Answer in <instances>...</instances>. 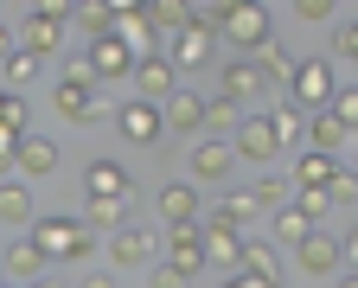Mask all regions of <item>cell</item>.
<instances>
[{
  "instance_id": "1",
  "label": "cell",
  "mask_w": 358,
  "mask_h": 288,
  "mask_svg": "<svg viewBox=\"0 0 358 288\" xmlns=\"http://www.w3.org/2000/svg\"><path fill=\"white\" fill-rule=\"evenodd\" d=\"M32 244L45 250V263H83L96 250V231L77 224V218H38L32 224Z\"/></svg>"
},
{
  "instance_id": "2",
  "label": "cell",
  "mask_w": 358,
  "mask_h": 288,
  "mask_svg": "<svg viewBox=\"0 0 358 288\" xmlns=\"http://www.w3.org/2000/svg\"><path fill=\"white\" fill-rule=\"evenodd\" d=\"M71 13H77V7H64V0H38V7H26L20 45H26L32 58H52L58 45H64V32H71Z\"/></svg>"
},
{
  "instance_id": "3",
  "label": "cell",
  "mask_w": 358,
  "mask_h": 288,
  "mask_svg": "<svg viewBox=\"0 0 358 288\" xmlns=\"http://www.w3.org/2000/svg\"><path fill=\"white\" fill-rule=\"evenodd\" d=\"M224 39H231L243 58H256L262 45L275 39V20H268V7H256V0H224Z\"/></svg>"
},
{
  "instance_id": "4",
  "label": "cell",
  "mask_w": 358,
  "mask_h": 288,
  "mask_svg": "<svg viewBox=\"0 0 358 288\" xmlns=\"http://www.w3.org/2000/svg\"><path fill=\"white\" fill-rule=\"evenodd\" d=\"M333 96H339L333 58H301V64H294V77H288V103H301L307 116H320V109H333Z\"/></svg>"
},
{
  "instance_id": "5",
  "label": "cell",
  "mask_w": 358,
  "mask_h": 288,
  "mask_svg": "<svg viewBox=\"0 0 358 288\" xmlns=\"http://www.w3.org/2000/svg\"><path fill=\"white\" fill-rule=\"evenodd\" d=\"M115 135L128 141V148H160L173 128H166V109L160 103H141V96H134V103L115 109Z\"/></svg>"
},
{
  "instance_id": "6",
  "label": "cell",
  "mask_w": 358,
  "mask_h": 288,
  "mask_svg": "<svg viewBox=\"0 0 358 288\" xmlns=\"http://www.w3.org/2000/svg\"><path fill=\"white\" fill-rule=\"evenodd\" d=\"M179 90H186V83H179L173 52H154V58H141V64H134V96H141V103H173Z\"/></svg>"
},
{
  "instance_id": "7",
  "label": "cell",
  "mask_w": 358,
  "mask_h": 288,
  "mask_svg": "<svg viewBox=\"0 0 358 288\" xmlns=\"http://www.w3.org/2000/svg\"><path fill=\"white\" fill-rule=\"evenodd\" d=\"M268 90H275V83L262 77L256 58H231V64H217V96H231L237 109H250L256 96H268Z\"/></svg>"
},
{
  "instance_id": "8",
  "label": "cell",
  "mask_w": 358,
  "mask_h": 288,
  "mask_svg": "<svg viewBox=\"0 0 358 288\" xmlns=\"http://www.w3.org/2000/svg\"><path fill=\"white\" fill-rule=\"evenodd\" d=\"M231 148H237V160L268 167V160L282 154V135H275V122H268V116H243V128L231 135Z\"/></svg>"
},
{
  "instance_id": "9",
  "label": "cell",
  "mask_w": 358,
  "mask_h": 288,
  "mask_svg": "<svg viewBox=\"0 0 358 288\" xmlns=\"http://www.w3.org/2000/svg\"><path fill=\"white\" fill-rule=\"evenodd\" d=\"M205 237H211L205 218H199V224H166V263L186 269L192 282H199V269H211V263H205Z\"/></svg>"
},
{
  "instance_id": "10",
  "label": "cell",
  "mask_w": 358,
  "mask_h": 288,
  "mask_svg": "<svg viewBox=\"0 0 358 288\" xmlns=\"http://www.w3.org/2000/svg\"><path fill=\"white\" fill-rule=\"evenodd\" d=\"M217 39H224V32H217V26H211V20H205V13L192 7V26L173 39V64H179V71H192V64H211Z\"/></svg>"
},
{
  "instance_id": "11",
  "label": "cell",
  "mask_w": 358,
  "mask_h": 288,
  "mask_svg": "<svg viewBox=\"0 0 358 288\" xmlns=\"http://www.w3.org/2000/svg\"><path fill=\"white\" fill-rule=\"evenodd\" d=\"M115 39L128 45V52L134 58H154V20H148V7H141V0H115Z\"/></svg>"
},
{
  "instance_id": "12",
  "label": "cell",
  "mask_w": 358,
  "mask_h": 288,
  "mask_svg": "<svg viewBox=\"0 0 358 288\" xmlns=\"http://www.w3.org/2000/svg\"><path fill=\"white\" fill-rule=\"evenodd\" d=\"M192 186H224V179H231V167H237V148H231V141H199V148H192Z\"/></svg>"
},
{
  "instance_id": "13",
  "label": "cell",
  "mask_w": 358,
  "mask_h": 288,
  "mask_svg": "<svg viewBox=\"0 0 358 288\" xmlns=\"http://www.w3.org/2000/svg\"><path fill=\"white\" fill-rule=\"evenodd\" d=\"M90 199H134V179L122 160H90L83 167V205Z\"/></svg>"
},
{
  "instance_id": "14",
  "label": "cell",
  "mask_w": 358,
  "mask_h": 288,
  "mask_svg": "<svg viewBox=\"0 0 358 288\" xmlns=\"http://www.w3.org/2000/svg\"><path fill=\"white\" fill-rule=\"evenodd\" d=\"M339 263H345V237H327V231H313L307 244L294 250L301 275H339Z\"/></svg>"
},
{
  "instance_id": "15",
  "label": "cell",
  "mask_w": 358,
  "mask_h": 288,
  "mask_svg": "<svg viewBox=\"0 0 358 288\" xmlns=\"http://www.w3.org/2000/svg\"><path fill=\"white\" fill-rule=\"evenodd\" d=\"M154 250H160V237L141 231V224H122V231L109 237V263H115V269H141V263H154Z\"/></svg>"
},
{
  "instance_id": "16",
  "label": "cell",
  "mask_w": 358,
  "mask_h": 288,
  "mask_svg": "<svg viewBox=\"0 0 358 288\" xmlns=\"http://www.w3.org/2000/svg\"><path fill=\"white\" fill-rule=\"evenodd\" d=\"M154 212L166 218V224H199L205 212H199V186L192 179H166L160 192H154Z\"/></svg>"
},
{
  "instance_id": "17",
  "label": "cell",
  "mask_w": 358,
  "mask_h": 288,
  "mask_svg": "<svg viewBox=\"0 0 358 288\" xmlns=\"http://www.w3.org/2000/svg\"><path fill=\"white\" fill-rule=\"evenodd\" d=\"M166 109V128L173 135H199L205 141V122H211V96H199V90H179L173 103H160Z\"/></svg>"
},
{
  "instance_id": "18",
  "label": "cell",
  "mask_w": 358,
  "mask_h": 288,
  "mask_svg": "<svg viewBox=\"0 0 358 288\" xmlns=\"http://www.w3.org/2000/svg\"><path fill=\"white\" fill-rule=\"evenodd\" d=\"M0 167H7V179H45V173H52L58 167V141H26V148L13 154V160H0Z\"/></svg>"
},
{
  "instance_id": "19",
  "label": "cell",
  "mask_w": 358,
  "mask_h": 288,
  "mask_svg": "<svg viewBox=\"0 0 358 288\" xmlns=\"http://www.w3.org/2000/svg\"><path fill=\"white\" fill-rule=\"evenodd\" d=\"M90 64H96V83H122V77L134 83V64L141 58H134L122 39H103V45H90Z\"/></svg>"
},
{
  "instance_id": "20",
  "label": "cell",
  "mask_w": 358,
  "mask_h": 288,
  "mask_svg": "<svg viewBox=\"0 0 358 288\" xmlns=\"http://www.w3.org/2000/svg\"><path fill=\"white\" fill-rule=\"evenodd\" d=\"M250 218H262L250 192H224V199L205 212V224H211V231H237V237H250Z\"/></svg>"
},
{
  "instance_id": "21",
  "label": "cell",
  "mask_w": 358,
  "mask_h": 288,
  "mask_svg": "<svg viewBox=\"0 0 358 288\" xmlns=\"http://www.w3.org/2000/svg\"><path fill=\"white\" fill-rule=\"evenodd\" d=\"M243 275H256V282H275L282 288V244H275V237H250V244H243Z\"/></svg>"
},
{
  "instance_id": "22",
  "label": "cell",
  "mask_w": 358,
  "mask_h": 288,
  "mask_svg": "<svg viewBox=\"0 0 358 288\" xmlns=\"http://www.w3.org/2000/svg\"><path fill=\"white\" fill-rule=\"evenodd\" d=\"M71 26L90 39V45H103V39H115V0H83V7L71 13Z\"/></svg>"
},
{
  "instance_id": "23",
  "label": "cell",
  "mask_w": 358,
  "mask_h": 288,
  "mask_svg": "<svg viewBox=\"0 0 358 288\" xmlns=\"http://www.w3.org/2000/svg\"><path fill=\"white\" fill-rule=\"evenodd\" d=\"M45 269H52V263H45V250L32 244V237H20V244H7V282H45Z\"/></svg>"
},
{
  "instance_id": "24",
  "label": "cell",
  "mask_w": 358,
  "mask_h": 288,
  "mask_svg": "<svg viewBox=\"0 0 358 288\" xmlns=\"http://www.w3.org/2000/svg\"><path fill=\"white\" fill-rule=\"evenodd\" d=\"M313 231H320V224H313V218H307L301 205H288V212H275V218H268V237H275L282 250H301Z\"/></svg>"
},
{
  "instance_id": "25",
  "label": "cell",
  "mask_w": 358,
  "mask_h": 288,
  "mask_svg": "<svg viewBox=\"0 0 358 288\" xmlns=\"http://www.w3.org/2000/svg\"><path fill=\"white\" fill-rule=\"evenodd\" d=\"M339 173H345V167H339L333 154H313V148H307V154H301V167H294V186H301V192H327Z\"/></svg>"
},
{
  "instance_id": "26",
  "label": "cell",
  "mask_w": 358,
  "mask_h": 288,
  "mask_svg": "<svg viewBox=\"0 0 358 288\" xmlns=\"http://www.w3.org/2000/svg\"><path fill=\"white\" fill-rule=\"evenodd\" d=\"M345 141H352V128H345V122H339L333 109H320V116L307 122V148H313V154H339Z\"/></svg>"
},
{
  "instance_id": "27",
  "label": "cell",
  "mask_w": 358,
  "mask_h": 288,
  "mask_svg": "<svg viewBox=\"0 0 358 288\" xmlns=\"http://www.w3.org/2000/svg\"><path fill=\"white\" fill-rule=\"evenodd\" d=\"M250 199H256V212H268V218L294 205V199H288V179H282V173H262V179L250 186Z\"/></svg>"
},
{
  "instance_id": "28",
  "label": "cell",
  "mask_w": 358,
  "mask_h": 288,
  "mask_svg": "<svg viewBox=\"0 0 358 288\" xmlns=\"http://www.w3.org/2000/svg\"><path fill=\"white\" fill-rule=\"evenodd\" d=\"M148 20H154V32H186L192 26V7H186V0H148Z\"/></svg>"
},
{
  "instance_id": "29",
  "label": "cell",
  "mask_w": 358,
  "mask_h": 288,
  "mask_svg": "<svg viewBox=\"0 0 358 288\" xmlns=\"http://www.w3.org/2000/svg\"><path fill=\"white\" fill-rule=\"evenodd\" d=\"M256 64H262V77H268V83H288L301 58H288V45H282V39H268L262 52H256Z\"/></svg>"
},
{
  "instance_id": "30",
  "label": "cell",
  "mask_w": 358,
  "mask_h": 288,
  "mask_svg": "<svg viewBox=\"0 0 358 288\" xmlns=\"http://www.w3.org/2000/svg\"><path fill=\"white\" fill-rule=\"evenodd\" d=\"M0 212H7V224H38V218H32V192H26V179H7V186H0Z\"/></svg>"
},
{
  "instance_id": "31",
  "label": "cell",
  "mask_w": 358,
  "mask_h": 288,
  "mask_svg": "<svg viewBox=\"0 0 358 288\" xmlns=\"http://www.w3.org/2000/svg\"><path fill=\"white\" fill-rule=\"evenodd\" d=\"M128 205H134V199H90V218H83V224H90V231H122Z\"/></svg>"
},
{
  "instance_id": "32",
  "label": "cell",
  "mask_w": 358,
  "mask_h": 288,
  "mask_svg": "<svg viewBox=\"0 0 358 288\" xmlns=\"http://www.w3.org/2000/svg\"><path fill=\"white\" fill-rule=\"evenodd\" d=\"M268 122H275V135H282V148H288V141H301V135H307V122H313V116H307L301 103H282V109L268 116Z\"/></svg>"
},
{
  "instance_id": "33",
  "label": "cell",
  "mask_w": 358,
  "mask_h": 288,
  "mask_svg": "<svg viewBox=\"0 0 358 288\" xmlns=\"http://www.w3.org/2000/svg\"><path fill=\"white\" fill-rule=\"evenodd\" d=\"M32 71H38V58L26 52V45H20V52H7V90H20V83H26Z\"/></svg>"
},
{
  "instance_id": "34",
  "label": "cell",
  "mask_w": 358,
  "mask_h": 288,
  "mask_svg": "<svg viewBox=\"0 0 358 288\" xmlns=\"http://www.w3.org/2000/svg\"><path fill=\"white\" fill-rule=\"evenodd\" d=\"M64 83H83V90H103V83H96V64H90V52H83V58H64Z\"/></svg>"
},
{
  "instance_id": "35",
  "label": "cell",
  "mask_w": 358,
  "mask_h": 288,
  "mask_svg": "<svg viewBox=\"0 0 358 288\" xmlns=\"http://www.w3.org/2000/svg\"><path fill=\"white\" fill-rule=\"evenodd\" d=\"M327 199H333V212H345V205H358V179H352V173H339V179L327 186Z\"/></svg>"
},
{
  "instance_id": "36",
  "label": "cell",
  "mask_w": 358,
  "mask_h": 288,
  "mask_svg": "<svg viewBox=\"0 0 358 288\" xmlns=\"http://www.w3.org/2000/svg\"><path fill=\"white\" fill-rule=\"evenodd\" d=\"M148 288H192V275L173 269V263H160V269H148Z\"/></svg>"
},
{
  "instance_id": "37",
  "label": "cell",
  "mask_w": 358,
  "mask_h": 288,
  "mask_svg": "<svg viewBox=\"0 0 358 288\" xmlns=\"http://www.w3.org/2000/svg\"><path fill=\"white\" fill-rule=\"evenodd\" d=\"M333 116H339L345 128H358V90H339V96H333Z\"/></svg>"
},
{
  "instance_id": "38",
  "label": "cell",
  "mask_w": 358,
  "mask_h": 288,
  "mask_svg": "<svg viewBox=\"0 0 358 288\" xmlns=\"http://www.w3.org/2000/svg\"><path fill=\"white\" fill-rule=\"evenodd\" d=\"M333 58H352V64H358V20H352V26H339V39H333Z\"/></svg>"
},
{
  "instance_id": "39",
  "label": "cell",
  "mask_w": 358,
  "mask_h": 288,
  "mask_svg": "<svg viewBox=\"0 0 358 288\" xmlns=\"http://www.w3.org/2000/svg\"><path fill=\"white\" fill-rule=\"evenodd\" d=\"M294 205H301V212H307L313 224H320V218L333 212V199H327V192H301V199H294Z\"/></svg>"
},
{
  "instance_id": "40",
  "label": "cell",
  "mask_w": 358,
  "mask_h": 288,
  "mask_svg": "<svg viewBox=\"0 0 358 288\" xmlns=\"http://www.w3.org/2000/svg\"><path fill=\"white\" fill-rule=\"evenodd\" d=\"M294 13H301V20H313V26H320V20H333L339 7H333V0H301V7H294Z\"/></svg>"
},
{
  "instance_id": "41",
  "label": "cell",
  "mask_w": 358,
  "mask_h": 288,
  "mask_svg": "<svg viewBox=\"0 0 358 288\" xmlns=\"http://www.w3.org/2000/svg\"><path fill=\"white\" fill-rule=\"evenodd\" d=\"M217 288H275V282H256V275H243V269H237V275H224Z\"/></svg>"
},
{
  "instance_id": "42",
  "label": "cell",
  "mask_w": 358,
  "mask_h": 288,
  "mask_svg": "<svg viewBox=\"0 0 358 288\" xmlns=\"http://www.w3.org/2000/svg\"><path fill=\"white\" fill-rule=\"evenodd\" d=\"M77 288H115V275H103V269H90V275H83Z\"/></svg>"
},
{
  "instance_id": "43",
  "label": "cell",
  "mask_w": 358,
  "mask_h": 288,
  "mask_svg": "<svg viewBox=\"0 0 358 288\" xmlns=\"http://www.w3.org/2000/svg\"><path fill=\"white\" fill-rule=\"evenodd\" d=\"M345 263L358 269V224H352V237H345Z\"/></svg>"
},
{
  "instance_id": "44",
  "label": "cell",
  "mask_w": 358,
  "mask_h": 288,
  "mask_svg": "<svg viewBox=\"0 0 358 288\" xmlns=\"http://www.w3.org/2000/svg\"><path fill=\"white\" fill-rule=\"evenodd\" d=\"M339 288H358V269H345V275H339Z\"/></svg>"
},
{
  "instance_id": "45",
  "label": "cell",
  "mask_w": 358,
  "mask_h": 288,
  "mask_svg": "<svg viewBox=\"0 0 358 288\" xmlns=\"http://www.w3.org/2000/svg\"><path fill=\"white\" fill-rule=\"evenodd\" d=\"M32 288H64V282H52V275H45V282H32Z\"/></svg>"
},
{
  "instance_id": "46",
  "label": "cell",
  "mask_w": 358,
  "mask_h": 288,
  "mask_svg": "<svg viewBox=\"0 0 358 288\" xmlns=\"http://www.w3.org/2000/svg\"><path fill=\"white\" fill-rule=\"evenodd\" d=\"M345 173H352V179H358V160H352V167H345Z\"/></svg>"
}]
</instances>
